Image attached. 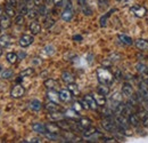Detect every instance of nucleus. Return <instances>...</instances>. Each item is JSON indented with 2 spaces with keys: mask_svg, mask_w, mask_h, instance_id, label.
Listing matches in <instances>:
<instances>
[{
  "mask_svg": "<svg viewBox=\"0 0 148 143\" xmlns=\"http://www.w3.org/2000/svg\"><path fill=\"white\" fill-rule=\"evenodd\" d=\"M97 79L99 81V84L103 85H111L114 80V76L107 68L103 67V68H98L97 69Z\"/></svg>",
  "mask_w": 148,
  "mask_h": 143,
  "instance_id": "1",
  "label": "nucleus"
},
{
  "mask_svg": "<svg viewBox=\"0 0 148 143\" xmlns=\"http://www.w3.org/2000/svg\"><path fill=\"white\" fill-rule=\"evenodd\" d=\"M130 12L139 18H143L146 16L147 14V9L144 7V6H140V5H133L131 8H130Z\"/></svg>",
  "mask_w": 148,
  "mask_h": 143,
  "instance_id": "2",
  "label": "nucleus"
},
{
  "mask_svg": "<svg viewBox=\"0 0 148 143\" xmlns=\"http://www.w3.org/2000/svg\"><path fill=\"white\" fill-rule=\"evenodd\" d=\"M24 94H25V88L19 84L14 85L12 90H10V96L13 99H19V97L24 96Z\"/></svg>",
  "mask_w": 148,
  "mask_h": 143,
  "instance_id": "3",
  "label": "nucleus"
},
{
  "mask_svg": "<svg viewBox=\"0 0 148 143\" xmlns=\"http://www.w3.org/2000/svg\"><path fill=\"white\" fill-rule=\"evenodd\" d=\"M58 95H59L60 101L62 102H65V103L71 102L72 101V97H73V93L69 90V88L67 90H60L58 92Z\"/></svg>",
  "mask_w": 148,
  "mask_h": 143,
  "instance_id": "4",
  "label": "nucleus"
},
{
  "mask_svg": "<svg viewBox=\"0 0 148 143\" xmlns=\"http://www.w3.org/2000/svg\"><path fill=\"white\" fill-rule=\"evenodd\" d=\"M33 41H34L33 35H23V36L19 38L18 44L21 47L25 48V47H29Z\"/></svg>",
  "mask_w": 148,
  "mask_h": 143,
  "instance_id": "5",
  "label": "nucleus"
},
{
  "mask_svg": "<svg viewBox=\"0 0 148 143\" xmlns=\"http://www.w3.org/2000/svg\"><path fill=\"white\" fill-rule=\"evenodd\" d=\"M101 126L105 131L107 132H114L115 129H117V126H116V123H114L113 120H111L110 118H106L104 120H101Z\"/></svg>",
  "mask_w": 148,
  "mask_h": 143,
  "instance_id": "6",
  "label": "nucleus"
},
{
  "mask_svg": "<svg viewBox=\"0 0 148 143\" xmlns=\"http://www.w3.org/2000/svg\"><path fill=\"white\" fill-rule=\"evenodd\" d=\"M62 18L65 22H70L73 18V9H72V6H71L70 1H69V5L66 6V8L64 9V12L62 13Z\"/></svg>",
  "mask_w": 148,
  "mask_h": 143,
  "instance_id": "7",
  "label": "nucleus"
},
{
  "mask_svg": "<svg viewBox=\"0 0 148 143\" xmlns=\"http://www.w3.org/2000/svg\"><path fill=\"white\" fill-rule=\"evenodd\" d=\"M29 30L31 31V33L33 36H36L38 33H40V31H41V24L38 22L37 19H33L29 25Z\"/></svg>",
  "mask_w": 148,
  "mask_h": 143,
  "instance_id": "8",
  "label": "nucleus"
},
{
  "mask_svg": "<svg viewBox=\"0 0 148 143\" xmlns=\"http://www.w3.org/2000/svg\"><path fill=\"white\" fill-rule=\"evenodd\" d=\"M134 45L141 52H147L148 51V40H146V39H141V38L140 39H137L134 41Z\"/></svg>",
  "mask_w": 148,
  "mask_h": 143,
  "instance_id": "9",
  "label": "nucleus"
},
{
  "mask_svg": "<svg viewBox=\"0 0 148 143\" xmlns=\"http://www.w3.org/2000/svg\"><path fill=\"white\" fill-rule=\"evenodd\" d=\"M128 121H129L130 125H132L133 127H138L141 123L140 119H139V116L137 113H133V112H131L128 116Z\"/></svg>",
  "mask_w": 148,
  "mask_h": 143,
  "instance_id": "10",
  "label": "nucleus"
},
{
  "mask_svg": "<svg viewBox=\"0 0 148 143\" xmlns=\"http://www.w3.org/2000/svg\"><path fill=\"white\" fill-rule=\"evenodd\" d=\"M0 25H1V28H2L3 30L8 29V28L12 25L10 17H9L8 15H6V14H2V15L0 16Z\"/></svg>",
  "mask_w": 148,
  "mask_h": 143,
  "instance_id": "11",
  "label": "nucleus"
},
{
  "mask_svg": "<svg viewBox=\"0 0 148 143\" xmlns=\"http://www.w3.org/2000/svg\"><path fill=\"white\" fill-rule=\"evenodd\" d=\"M48 118L50 120H53V121H59V120H62V119H64L66 117H65V113H62L59 111H54V112H49Z\"/></svg>",
  "mask_w": 148,
  "mask_h": 143,
  "instance_id": "12",
  "label": "nucleus"
},
{
  "mask_svg": "<svg viewBox=\"0 0 148 143\" xmlns=\"http://www.w3.org/2000/svg\"><path fill=\"white\" fill-rule=\"evenodd\" d=\"M13 41V38L9 35H3V36L0 37V47L1 48H5V47H8Z\"/></svg>",
  "mask_w": 148,
  "mask_h": 143,
  "instance_id": "13",
  "label": "nucleus"
},
{
  "mask_svg": "<svg viewBox=\"0 0 148 143\" xmlns=\"http://www.w3.org/2000/svg\"><path fill=\"white\" fill-rule=\"evenodd\" d=\"M122 95L125 96V97H129V99L133 95V88H132V86L130 84H128V83L123 84V86H122Z\"/></svg>",
  "mask_w": 148,
  "mask_h": 143,
  "instance_id": "14",
  "label": "nucleus"
},
{
  "mask_svg": "<svg viewBox=\"0 0 148 143\" xmlns=\"http://www.w3.org/2000/svg\"><path fill=\"white\" fill-rule=\"evenodd\" d=\"M32 129H33V132H36L38 134H46L47 133L46 125H43L41 123H34V124H32Z\"/></svg>",
  "mask_w": 148,
  "mask_h": 143,
  "instance_id": "15",
  "label": "nucleus"
},
{
  "mask_svg": "<svg viewBox=\"0 0 148 143\" xmlns=\"http://www.w3.org/2000/svg\"><path fill=\"white\" fill-rule=\"evenodd\" d=\"M92 96H93V99H95V101L97 102L98 107H104V106L106 104V97H105V95H101V94H99V93L97 92L96 94H93Z\"/></svg>",
  "mask_w": 148,
  "mask_h": 143,
  "instance_id": "16",
  "label": "nucleus"
},
{
  "mask_svg": "<svg viewBox=\"0 0 148 143\" xmlns=\"http://www.w3.org/2000/svg\"><path fill=\"white\" fill-rule=\"evenodd\" d=\"M29 108H30L31 110H33V111H40V110L42 109V102H41L40 100L34 99V100L30 101V103H29Z\"/></svg>",
  "mask_w": 148,
  "mask_h": 143,
  "instance_id": "17",
  "label": "nucleus"
},
{
  "mask_svg": "<svg viewBox=\"0 0 148 143\" xmlns=\"http://www.w3.org/2000/svg\"><path fill=\"white\" fill-rule=\"evenodd\" d=\"M62 79H63V81L66 83L67 85H69V84H72V83L75 81L74 76L69 71H64L63 73H62Z\"/></svg>",
  "mask_w": 148,
  "mask_h": 143,
  "instance_id": "18",
  "label": "nucleus"
},
{
  "mask_svg": "<svg viewBox=\"0 0 148 143\" xmlns=\"http://www.w3.org/2000/svg\"><path fill=\"white\" fill-rule=\"evenodd\" d=\"M83 99L87 101V103H88V106H89V109H91V110H97V109H98V104H97V102L95 101L92 95H86Z\"/></svg>",
  "mask_w": 148,
  "mask_h": 143,
  "instance_id": "19",
  "label": "nucleus"
},
{
  "mask_svg": "<svg viewBox=\"0 0 148 143\" xmlns=\"http://www.w3.org/2000/svg\"><path fill=\"white\" fill-rule=\"evenodd\" d=\"M17 7H18L17 13H18L19 15H26V14H27L29 8H27V3H26L24 0H23V1H18Z\"/></svg>",
  "mask_w": 148,
  "mask_h": 143,
  "instance_id": "20",
  "label": "nucleus"
},
{
  "mask_svg": "<svg viewBox=\"0 0 148 143\" xmlns=\"http://www.w3.org/2000/svg\"><path fill=\"white\" fill-rule=\"evenodd\" d=\"M5 14L6 15H8L9 17H16V15H17V12H16V9H15V7H13V6H10V5H6L5 3Z\"/></svg>",
  "mask_w": 148,
  "mask_h": 143,
  "instance_id": "21",
  "label": "nucleus"
},
{
  "mask_svg": "<svg viewBox=\"0 0 148 143\" xmlns=\"http://www.w3.org/2000/svg\"><path fill=\"white\" fill-rule=\"evenodd\" d=\"M77 124H79L80 127L84 131V129H87V128H89V127L91 126V120H90L89 118H87V117H82V118L79 119Z\"/></svg>",
  "mask_w": 148,
  "mask_h": 143,
  "instance_id": "22",
  "label": "nucleus"
},
{
  "mask_svg": "<svg viewBox=\"0 0 148 143\" xmlns=\"http://www.w3.org/2000/svg\"><path fill=\"white\" fill-rule=\"evenodd\" d=\"M139 90H140V94L148 102V85L146 84V81H143L139 84Z\"/></svg>",
  "mask_w": 148,
  "mask_h": 143,
  "instance_id": "23",
  "label": "nucleus"
},
{
  "mask_svg": "<svg viewBox=\"0 0 148 143\" xmlns=\"http://www.w3.org/2000/svg\"><path fill=\"white\" fill-rule=\"evenodd\" d=\"M47 96H48L49 101H53V102H56V103H58V101H60L59 95H58V93H56L55 90H48Z\"/></svg>",
  "mask_w": 148,
  "mask_h": 143,
  "instance_id": "24",
  "label": "nucleus"
},
{
  "mask_svg": "<svg viewBox=\"0 0 148 143\" xmlns=\"http://www.w3.org/2000/svg\"><path fill=\"white\" fill-rule=\"evenodd\" d=\"M46 128H47V132L49 133H59L60 132V127L58 126V124H55V123H49L46 125Z\"/></svg>",
  "mask_w": 148,
  "mask_h": 143,
  "instance_id": "25",
  "label": "nucleus"
},
{
  "mask_svg": "<svg viewBox=\"0 0 148 143\" xmlns=\"http://www.w3.org/2000/svg\"><path fill=\"white\" fill-rule=\"evenodd\" d=\"M6 60H7V62H8L9 64H15V63L17 62V60H18V55L16 53H13V52L7 53Z\"/></svg>",
  "mask_w": 148,
  "mask_h": 143,
  "instance_id": "26",
  "label": "nucleus"
},
{
  "mask_svg": "<svg viewBox=\"0 0 148 143\" xmlns=\"http://www.w3.org/2000/svg\"><path fill=\"white\" fill-rule=\"evenodd\" d=\"M43 85L46 86V88H47V90H56V87L58 86L57 81H56V80H54V79H51V78H49V79L45 80Z\"/></svg>",
  "mask_w": 148,
  "mask_h": 143,
  "instance_id": "27",
  "label": "nucleus"
},
{
  "mask_svg": "<svg viewBox=\"0 0 148 143\" xmlns=\"http://www.w3.org/2000/svg\"><path fill=\"white\" fill-rule=\"evenodd\" d=\"M96 134H98V131L95 128V127H89V128H87V129H84L83 131V136L84 137H91L92 135H96Z\"/></svg>",
  "mask_w": 148,
  "mask_h": 143,
  "instance_id": "28",
  "label": "nucleus"
},
{
  "mask_svg": "<svg viewBox=\"0 0 148 143\" xmlns=\"http://www.w3.org/2000/svg\"><path fill=\"white\" fill-rule=\"evenodd\" d=\"M45 108H46V110H47V111H49V112L58 111V109H59V107H58V103L53 102V101H49V102H48V103L45 106Z\"/></svg>",
  "mask_w": 148,
  "mask_h": 143,
  "instance_id": "29",
  "label": "nucleus"
},
{
  "mask_svg": "<svg viewBox=\"0 0 148 143\" xmlns=\"http://www.w3.org/2000/svg\"><path fill=\"white\" fill-rule=\"evenodd\" d=\"M65 117H66V118H70V119H76V118L80 117V115H79V112H77L76 110L70 109V110H66V112H65Z\"/></svg>",
  "mask_w": 148,
  "mask_h": 143,
  "instance_id": "30",
  "label": "nucleus"
},
{
  "mask_svg": "<svg viewBox=\"0 0 148 143\" xmlns=\"http://www.w3.org/2000/svg\"><path fill=\"white\" fill-rule=\"evenodd\" d=\"M14 77V71L13 70H10V69H5V70H2L1 72V74H0V78L1 79H10V78H13Z\"/></svg>",
  "mask_w": 148,
  "mask_h": 143,
  "instance_id": "31",
  "label": "nucleus"
},
{
  "mask_svg": "<svg viewBox=\"0 0 148 143\" xmlns=\"http://www.w3.org/2000/svg\"><path fill=\"white\" fill-rule=\"evenodd\" d=\"M97 92H98L99 94L106 96V95L110 94V87H108V85H103V84H100V85L98 86V88H97Z\"/></svg>",
  "mask_w": 148,
  "mask_h": 143,
  "instance_id": "32",
  "label": "nucleus"
},
{
  "mask_svg": "<svg viewBox=\"0 0 148 143\" xmlns=\"http://www.w3.org/2000/svg\"><path fill=\"white\" fill-rule=\"evenodd\" d=\"M136 69H137V71L139 72V73H141V74H148V67L146 64H144V63H138L136 65Z\"/></svg>",
  "mask_w": 148,
  "mask_h": 143,
  "instance_id": "33",
  "label": "nucleus"
},
{
  "mask_svg": "<svg viewBox=\"0 0 148 143\" xmlns=\"http://www.w3.org/2000/svg\"><path fill=\"white\" fill-rule=\"evenodd\" d=\"M119 40L122 42V44H124V45H132V39L128 36H124V35H119Z\"/></svg>",
  "mask_w": 148,
  "mask_h": 143,
  "instance_id": "34",
  "label": "nucleus"
},
{
  "mask_svg": "<svg viewBox=\"0 0 148 143\" xmlns=\"http://www.w3.org/2000/svg\"><path fill=\"white\" fill-rule=\"evenodd\" d=\"M33 73H34V70L32 68H26L19 73V76L21 77H31Z\"/></svg>",
  "mask_w": 148,
  "mask_h": 143,
  "instance_id": "35",
  "label": "nucleus"
},
{
  "mask_svg": "<svg viewBox=\"0 0 148 143\" xmlns=\"http://www.w3.org/2000/svg\"><path fill=\"white\" fill-rule=\"evenodd\" d=\"M112 13H113V10L108 12V13H107L106 15H104L103 17L100 18V25H101V26H106V24H107V18L111 16Z\"/></svg>",
  "mask_w": 148,
  "mask_h": 143,
  "instance_id": "36",
  "label": "nucleus"
},
{
  "mask_svg": "<svg viewBox=\"0 0 148 143\" xmlns=\"http://www.w3.org/2000/svg\"><path fill=\"white\" fill-rule=\"evenodd\" d=\"M69 90H71L72 93H73V95H76V94H79V87H77V85H75L74 83H72V84H69Z\"/></svg>",
  "mask_w": 148,
  "mask_h": 143,
  "instance_id": "37",
  "label": "nucleus"
},
{
  "mask_svg": "<svg viewBox=\"0 0 148 143\" xmlns=\"http://www.w3.org/2000/svg\"><path fill=\"white\" fill-rule=\"evenodd\" d=\"M38 14H39V13H38L36 9H29V12H27L26 15H27V17L31 18V19H36V17L38 16Z\"/></svg>",
  "mask_w": 148,
  "mask_h": 143,
  "instance_id": "38",
  "label": "nucleus"
},
{
  "mask_svg": "<svg viewBox=\"0 0 148 143\" xmlns=\"http://www.w3.org/2000/svg\"><path fill=\"white\" fill-rule=\"evenodd\" d=\"M15 23L17 24V25H23L24 24V15H17L16 17H15Z\"/></svg>",
  "mask_w": 148,
  "mask_h": 143,
  "instance_id": "39",
  "label": "nucleus"
},
{
  "mask_svg": "<svg viewBox=\"0 0 148 143\" xmlns=\"http://www.w3.org/2000/svg\"><path fill=\"white\" fill-rule=\"evenodd\" d=\"M141 124L145 126L146 128H148V112H146V111H144V117H143Z\"/></svg>",
  "mask_w": 148,
  "mask_h": 143,
  "instance_id": "40",
  "label": "nucleus"
},
{
  "mask_svg": "<svg viewBox=\"0 0 148 143\" xmlns=\"http://www.w3.org/2000/svg\"><path fill=\"white\" fill-rule=\"evenodd\" d=\"M73 109L74 110H76L77 112H80V111H81L82 109H84V108H83V106H82V103H81V102H75V103H74V106H73Z\"/></svg>",
  "mask_w": 148,
  "mask_h": 143,
  "instance_id": "41",
  "label": "nucleus"
},
{
  "mask_svg": "<svg viewBox=\"0 0 148 143\" xmlns=\"http://www.w3.org/2000/svg\"><path fill=\"white\" fill-rule=\"evenodd\" d=\"M38 13H39V14H41V15H46V14H47V9H46L45 5H42V6H40V7H39Z\"/></svg>",
  "mask_w": 148,
  "mask_h": 143,
  "instance_id": "42",
  "label": "nucleus"
},
{
  "mask_svg": "<svg viewBox=\"0 0 148 143\" xmlns=\"http://www.w3.org/2000/svg\"><path fill=\"white\" fill-rule=\"evenodd\" d=\"M5 3H6V5H10V6H13V7H16L17 3H18V1H17V0H6Z\"/></svg>",
  "mask_w": 148,
  "mask_h": 143,
  "instance_id": "43",
  "label": "nucleus"
},
{
  "mask_svg": "<svg viewBox=\"0 0 148 143\" xmlns=\"http://www.w3.org/2000/svg\"><path fill=\"white\" fill-rule=\"evenodd\" d=\"M43 2H45V0H33V3H34L37 7L42 6V5H43Z\"/></svg>",
  "mask_w": 148,
  "mask_h": 143,
  "instance_id": "44",
  "label": "nucleus"
},
{
  "mask_svg": "<svg viewBox=\"0 0 148 143\" xmlns=\"http://www.w3.org/2000/svg\"><path fill=\"white\" fill-rule=\"evenodd\" d=\"M53 3L55 5L56 7H60L63 5V0H53Z\"/></svg>",
  "mask_w": 148,
  "mask_h": 143,
  "instance_id": "45",
  "label": "nucleus"
},
{
  "mask_svg": "<svg viewBox=\"0 0 148 143\" xmlns=\"http://www.w3.org/2000/svg\"><path fill=\"white\" fill-rule=\"evenodd\" d=\"M98 3H99L100 6H105V5L107 3V0H98Z\"/></svg>",
  "mask_w": 148,
  "mask_h": 143,
  "instance_id": "46",
  "label": "nucleus"
},
{
  "mask_svg": "<svg viewBox=\"0 0 148 143\" xmlns=\"http://www.w3.org/2000/svg\"><path fill=\"white\" fill-rule=\"evenodd\" d=\"M86 1H87V0H77V3H79L80 6H84V5H86Z\"/></svg>",
  "mask_w": 148,
  "mask_h": 143,
  "instance_id": "47",
  "label": "nucleus"
},
{
  "mask_svg": "<svg viewBox=\"0 0 148 143\" xmlns=\"http://www.w3.org/2000/svg\"><path fill=\"white\" fill-rule=\"evenodd\" d=\"M73 39L75 40V41H81V39H82V37L81 36H74Z\"/></svg>",
  "mask_w": 148,
  "mask_h": 143,
  "instance_id": "48",
  "label": "nucleus"
},
{
  "mask_svg": "<svg viewBox=\"0 0 148 143\" xmlns=\"http://www.w3.org/2000/svg\"><path fill=\"white\" fill-rule=\"evenodd\" d=\"M40 141H41L40 139H32V140H31V141H29V142H40Z\"/></svg>",
  "mask_w": 148,
  "mask_h": 143,
  "instance_id": "49",
  "label": "nucleus"
},
{
  "mask_svg": "<svg viewBox=\"0 0 148 143\" xmlns=\"http://www.w3.org/2000/svg\"><path fill=\"white\" fill-rule=\"evenodd\" d=\"M24 1H25L27 5H30V3H33V0H24Z\"/></svg>",
  "mask_w": 148,
  "mask_h": 143,
  "instance_id": "50",
  "label": "nucleus"
},
{
  "mask_svg": "<svg viewBox=\"0 0 148 143\" xmlns=\"http://www.w3.org/2000/svg\"><path fill=\"white\" fill-rule=\"evenodd\" d=\"M2 13H3V9H2V8H1V7H0V16H1V15H2Z\"/></svg>",
  "mask_w": 148,
  "mask_h": 143,
  "instance_id": "51",
  "label": "nucleus"
},
{
  "mask_svg": "<svg viewBox=\"0 0 148 143\" xmlns=\"http://www.w3.org/2000/svg\"><path fill=\"white\" fill-rule=\"evenodd\" d=\"M2 70H3V69H2V67L0 65V74H1V72H2Z\"/></svg>",
  "mask_w": 148,
  "mask_h": 143,
  "instance_id": "52",
  "label": "nucleus"
},
{
  "mask_svg": "<svg viewBox=\"0 0 148 143\" xmlns=\"http://www.w3.org/2000/svg\"><path fill=\"white\" fill-rule=\"evenodd\" d=\"M1 54H2V49H1V47H0V56H1Z\"/></svg>",
  "mask_w": 148,
  "mask_h": 143,
  "instance_id": "53",
  "label": "nucleus"
},
{
  "mask_svg": "<svg viewBox=\"0 0 148 143\" xmlns=\"http://www.w3.org/2000/svg\"><path fill=\"white\" fill-rule=\"evenodd\" d=\"M45 1H46V2H50L51 0H45Z\"/></svg>",
  "mask_w": 148,
  "mask_h": 143,
  "instance_id": "54",
  "label": "nucleus"
},
{
  "mask_svg": "<svg viewBox=\"0 0 148 143\" xmlns=\"http://www.w3.org/2000/svg\"><path fill=\"white\" fill-rule=\"evenodd\" d=\"M1 30H2V28H1V25H0V31H1Z\"/></svg>",
  "mask_w": 148,
  "mask_h": 143,
  "instance_id": "55",
  "label": "nucleus"
},
{
  "mask_svg": "<svg viewBox=\"0 0 148 143\" xmlns=\"http://www.w3.org/2000/svg\"><path fill=\"white\" fill-rule=\"evenodd\" d=\"M146 84H147V85H148V80H146Z\"/></svg>",
  "mask_w": 148,
  "mask_h": 143,
  "instance_id": "56",
  "label": "nucleus"
},
{
  "mask_svg": "<svg viewBox=\"0 0 148 143\" xmlns=\"http://www.w3.org/2000/svg\"><path fill=\"white\" fill-rule=\"evenodd\" d=\"M117 1H121V0H117Z\"/></svg>",
  "mask_w": 148,
  "mask_h": 143,
  "instance_id": "57",
  "label": "nucleus"
}]
</instances>
